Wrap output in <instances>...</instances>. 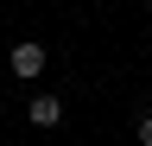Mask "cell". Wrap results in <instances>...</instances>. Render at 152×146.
I'll use <instances>...</instances> for the list:
<instances>
[{
    "instance_id": "cell-3",
    "label": "cell",
    "mask_w": 152,
    "mask_h": 146,
    "mask_svg": "<svg viewBox=\"0 0 152 146\" xmlns=\"http://www.w3.org/2000/svg\"><path fill=\"white\" fill-rule=\"evenodd\" d=\"M140 146H152V108L140 114Z\"/></svg>"
},
{
    "instance_id": "cell-1",
    "label": "cell",
    "mask_w": 152,
    "mask_h": 146,
    "mask_svg": "<svg viewBox=\"0 0 152 146\" xmlns=\"http://www.w3.org/2000/svg\"><path fill=\"white\" fill-rule=\"evenodd\" d=\"M45 64H51V57H45V45H32V38H19V45L7 51V70H13L19 83H32V76H45Z\"/></svg>"
},
{
    "instance_id": "cell-2",
    "label": "cell",
    "mask_w": 152,
    "mask_h": 146,
    "mask_svg": "<svg viewBox=\"0 0 152 146\" xmlns=\"http://www.w3.org/2000/svg\"><path fill=\"white\" fill-rule=\"evenodd\" d=\"M26 121L32 127H57V121H64V102H57V95H32L26 102Z\"/></svg>"
}]
</instances>
